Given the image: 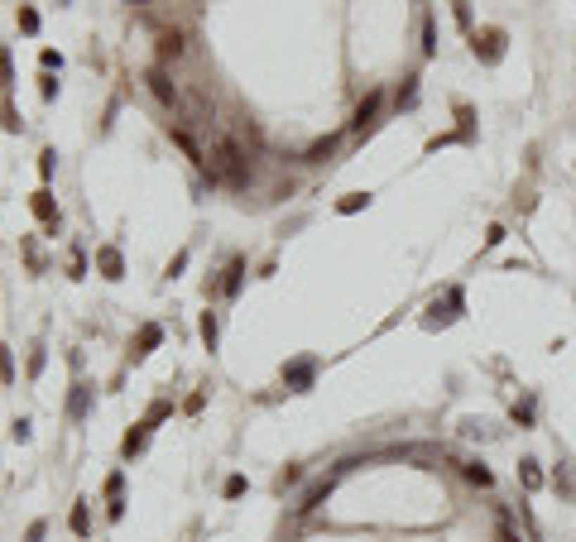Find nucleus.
I'll list each match as a JSON object with an SVG mask.
<instances>
[{
  "label": "nucleus",
  "mask_w": 576,
  "mask_h": 542,
  "mask_svg": "<svg viewBox=\"0 0 576 542\" xmlns=\"http://www.w3.org/2000/svg\"><path fill=\"white\" fill-rule=\"evenodd\" d=\"M380 106H384V91H370V96L356 106V120H351V125H356V130H370L375 115H380Z\"/></svg>",
  "instance_id": "10"
},
{
  "label": "nucleus",
  "mask_w": 576,
  "mask_h": 542,
  "mask_svg": "<svg viewBox=\"0 0 576 542\" xmlns=\"http://www.w3.org/2000/svg\"><path fill=\"white\" fill-rule=\"evenodd\" d=\"M466 480H471V485H480V489H490V485H494L490 465H480V461H471V465H466Z\"/></svg>",
  "instance_id": "18"
},
{
  "label": "nucleus",
  "mask_w": 576,
  "mask_h": 542,
  "mask_svg": "<svg viewBox=\"0 0 576 542\" xmlns=\"http://www.w3.org/2000/svg\"><path fill=\"white\" fill-rule=\"evenodd\" d=\"M312 380H317V360H293V365H283V384H288L293 394L312 389Z\"/></svg>",
  "instance_id": "3"
},
{
  "label": "nucleus",
  "mask_w": 576,
  "mask_h": 542,
  "mask_svg": "<svg viewBox=\"0 0 576 542\" xmlns=\"http://www.w3.org/2000/svg\"><path fill=\"white\" fill-rule=\"evenodd\" d=\"M15 86V67H10V53L0 49V91H10Z\"/></svg>",
  "instance_id": "19"
},
{
  "label": "nucleus",
  "mask_w": 576,
  "mask_h": 542,
  "mask_svg": "<svg viewBox=\"0 0 576 542\" xmlns=\"http://www.w3.org/2000/svg\"><path fill=\"white\" fill-rule=\"evenodd\" d=\"M144 82H149V91H154V96H159L164 106H173V110L183 106V91L173 86V77H168L164 67H154V72H149V77H144Z\"/></svg>",
  "instance_id": "4"
},
{
  "label": "nucleus",
  "mask_w": 576,
  "mask_h": 542,
  "mask_svg": "<svg viewBox=\"0 0 576 542\" xmlns=\"http://www.w3.org/2000/svg\"><path fill=\"white\" fill-rule=\"evenodd\" d=\"M39 82H44V101H53V96H58V77H53V72H44Z\"/></svg>",
  "instance_id": "32"
},
{
  "label": "nucleus",
  "mask_w": 576,
  "mask_h": 542,
  "mask_svg": "<svg viewBox=\"0 0 576 542\" xmlns=\"http://www.w3.org/2000/svg\"><path fill=\"white\" fill-rule=\"evenodd\" d=\"M39 63H44V72H63V53H53V49H44V53H39Z\"/></svg>",
  "instance_id": "28"
},
{
  "label": "nucleus",
  "mask_w": 576,
  "mask_h": 542,
  "mask_svg": "<svg viewBox=\"0 0 576 542\" xmlns=\"http://www.w3.org/2000/svg\"><path fill=\"white\" fill-rule=\"evenodd\" d=\"M53 163H58V154H53V149H44V154H39V173H44V183L53 178Z\"/></svg>",
  "instance_id": "26"
},
{
  "label": "nucleus",
  "mask_w": 576,
  "mask_h": 542,
  "mask_svg": "<svg viewBox=\"0 0 576 542\" xmlns=\"http://www.w3.org/2000/svg\"><path fill=\"white\" fill-rule=\"evenodd\" d=\"M461 307H466V293H461V288H452V293H447V307H433V317H428V326H437V322H456V317H461Z\"/></svg>",
  "instance_id": "6"
},
{
  "label": "nucleus",
  "mask_w": 576,
  "mask_h": 542,
  "mask_svg": "<svg viewBox=\"0 0 576 542\" xmlns=\"http://www.w3.org/2000/svg\"><path fill=\"white\" fill-rule=\"evenodd\" d=\"M120 494H125V475L115 470V475H110V480H106V499H120Z\"/></svg>",
  "instance_id": "29"
},
{
  "label": "nucleus",
  "mask_w": 576,
  "mask_h": 542,
  "mask_svg": "<svg viewBox=\"0 0 576 542\" xmlns=\"http://www.w3.org/2000/svg\"><path fill=\"white\" fill-rule=\"evenodd\" d=\"M159 341H164V326H159V322H144V326H139V336H135V351H130V355H135V360H144L149 351H159Z\"/></svg>",
  "instance_id": "7"
},
{
  "label": "nucleus",
  "mask_w": 576,
  "mask_h": 542,
  "mask_svg": "<svg viewBox=\"0 0 576 542\" xmlns=\"http://www.w3.org/2000/svg\"><path fill=\"white\" fill-rule=\"evenodd\" d=\"M29 207H34V217H39V221H44V226H49V231L58 235V202H53V192L39 188L34 197H29Z\"/></svg>",
  "instance_id": "5"
},
{
  "label": "nucleus",
  "mask_w": 576,
  "mask_h": 542,
  "mask_svg": "<svg viewBox=\"0 0 576 542\" xmlns=\"http://www.w3.org/2000/svg\"><path fill=\"white\" fill-rule=\"evenodd\" d=\"M44 360H49L44 346H34V355H29V380H39V375H44Z\"/></svg>",
  "instance_id": "24"
},
{
  "label": "nucleus",
  "mask_w": 576,
  "mask_h": 542,
  "mask_svg": "<svg viewBox=\"0 0 576 542\" xmlns=\"http://www.w3.org/2000/svg\"><path fill=\"white\" fill-rule=\"evenodd\" d=\"M418 77H409V86H399V106H413V96H418V86H413Z\"/></svg>",
  "instance_id": "33"
},
{
  "label": "nucleus",
  "mask_w": 576,
  "mask_h": 542,
  "mask_svg": "<svg viewBox=\"0 0 576 542\" xmlns=\"http://www.w3.org/2000/svg\"><path fill=\"white\" fill-rule=\"evenodd\" d=\"M499 542H523L519 533H514V528H509V518H504V514H499Z\"/></svg>",
  "instance_id": "31"
},
{
  "label": "nucleus",
  "mask_w": 576,
  "mask_h": 542,
  "mask_svg": "<svg viewBox=\"0 0 576 542\" xmlns=\"http://www.w3.org/2000/svg\"><path fill=\"white\" fill-rule=\"evenodd\" d=\"M44 533H49V523H44V518H34V523H29V533H25V542H44Z\"/></svg>",
  "instance_id": "30"
},
{
  "label": "nucleus",
  "mask_w": 576,
  "mask_h": 542,
  "mask_svg": "<svg viewBox=\"0 0 576 542\" xmlns=\"http://www.w3.org/2000/svg\"><path fill=\"white\" fill-rule=\"evenodd\" d=\"M20 29H25V34H39V10L20 5Z\"/></svg>",
  "instance_id": "22"
},
{
  "label": "nucleus",
  "mask_w": 576,
  "mask_h": 542,
  "mask_svg": "<svg viewBox=\"0 0 576 542\" xmlns=\"http://www.w3.org/2000/svg\"><path fill=\"white\" fill-rule=\"evenodd\" d=\"M331 149H336V139H322V144H312V149H307V163H327Z\"/></svg>",
  "instance_id": "20"
},
{
  "label": "nucleus",
  "mask_w": 576,
  "mask_h": 542,
  "mask_svg": "<svg viewBox=\"0 0 576 542\" xmlns=\"http://www.w3.org/2000/svg\"><path fill=\"white\" fill-rule=\"evenodd\" d=\"M15 380V365H10V346H0V384Z\"/></svg>",
  "instance_id": "25"
},
{
  "label": "nucleus",
  "mask_w": 576,
  "mask_h": 542,
  "mask_svg": "<svg viewBox=\"0 0 576 542\" xmlns=\"http://www.w3.org/2000/svg\"><path fill=\"white\" fill-rule=\"evenodd\" d=\"M331 485H336V475H322V480H312V485H307V494L298 499V514H312V509H317V504H322V499L331 494Z\"/></svg>",
  "instance_id": "8"
},
{
  "label": "nucleus",
  "mask_w": 576,
  "mask_h": 542,
  "mask_svg": "<svg viewBox=\"0 0 576 542\" xmlns=\"http://www.w3.org/2000/svg\"><path fill=\"white\" fill-rule=\"evenodd\" d=\"M504 44H509L504 29H475V34H471V49H475L480 63H499V58H504Z\"/></svg>",
  "instance_id": "2"
},
{
  "label": "nucleus",
  "mask_w": 576,
  "mask_h": 542,
  "mask_svg": "<svg viewBox=\"0 0 576 542\" xmlns=\"http://www.w3.org/2000/svg\"><path fill=\"white\" fill-rule=\"evenodd\" d=\"M221 494H226V499H241V494H245V475H231V480L221 485Z\"/></svg>",
  "instance_id": "23"
},
{
  "label": "nucleus",
  "mask_w": 576,
  "mask_h": 542,
  "mask_svg": "<svg viewBox=\"0 0 576 542\" xmlns=\"http://www.w3.org/2000/svg\"><path fill=\"white\" fill-rule=\"evenodd\" d=\"M68 523H72V533H77V538H87V533H91V509H87V499H77V504H72V518H68Z\"/></svg>",
  "instance_id": "15"
},
{
  "label": "nucleus",
  "mask_w": 576,
  "mask_h": 542,
  "mask_svg": "<svg viewBox=\"0 0 576 542\" xmlns=\"http://www.w3.org/2000/svg\"><path fill=\"white\" fill-rule=\"evenodd\" d=\"M207 173H212V183H226V188H245V178H250L245 149H241L236 139H221L217 154H212V163H207Z\"/></svg>",
  "instance_id": "1"
},
{
  "label": "nucleus",
  "mask_w": 576,
  "mask_h": 542,
  "mask_svg": "<svg viewBox=\"0 0 576 542\" xmlns=\"http://www.w3.org/2000/svg\"><path fill=\"white\" fill-rule=\"evenodd\" d=\"M164 418H168V404H154V408H149V418H144V422H164Z\"/></svg>",
  "instance_id": "34"
},
{
  "label": "nucleus",
  "mask_w": 576,
  "mask_h": 542,
  "mask_svg": "<svg viewBox=\"0 0 576 542\" xmlns=\"http://www.w3.org/2000/svg\"><path fill=\"white\" fill-rule=\"evenodd\" d=\"M241 283H245V259H231V264H226V273H221V298H236V293H241Z\"/></svg>",
  "instance_id": "9"
},
{
  "label": "nucleus",
  "mask_w": 576,
  "mask_h": 542,
  "mask_svg": "<svg viewBox=\"0 0 576 542\" xmlns=\"http://www.w3.org/2000/svg\"><path fill=\"white\" fill-rule=\"evenodd\" d=\"M202 341H207V351H217V341H221V322H217V312H207V317H202Z\"/></svg>",
  "instance_id": "17"
},
{
  "label": "nucleus",
  "mask_w": 576,
  "mask_h": 542,
  "mask_svg": "<svg viewBox=\"0 0 576 542\" xmlns=\"http://www.w3.org/2000/svg\"><path fill=\"white\" fill-rule=\"evenodd\" d=\"M514 422H519V427H533V399L514 404Z\"/></svg>",
  "instance_id": "21"
},
{
  "label": "nucleus",
  "mask_w": 576,
  "mask_h": 542,
  "mask_svg": "<svg viewBox=\"0 0 576 542\" xmlns=\"http://www.w3.org/2000/svg\"><path fill=\"white\" fill-rule=\"evenodd\" d=\"M96 264H101L106 278H120V273H125V259H120V250H115V245H101V250H96Z\"/></svg>",
  "instance_id": "11"
},
{
  "label": "nucleus",
  "mask_w": 576,
  "mask_h": 542,
  "mask_svg": "<svg viewBox=\"0 0 576 542\" xmlns=\"http://www.w3.org/2000/svg\"><path fill=\"white\" fill-rule=\"evenodd\" d=\"M519 480H523L528 494H538V489H543V470H538V461H519Z\"/></svg>",
  "instance_id": "14"
},
{
  "label": "nucleus",
  "mask_w": 576,
  "mask_h": 542,
  "mask_svg": "<svg viewBox=\"0 0 576 542\" xmlns=\"http://www.w3.org/2000/svg\"><path fill=\"white\" fill-rule=\"evenodd\" d=\"M360 207H370V192H346V197L336 202V212H341V217H351V212H360Z\"/></svg>",
  "instance_id": "16"
},
{
  "label": "nucleus",
  "mask_w": 576,
  "mask_h": 542,
  "mask_svg": "<svg viewBox=\"0 0 576 542\" xmlns=\"http://www.w3.org/2000/svg\"><path fill=\"white\" fill-rule=\"evenodd\" d=\"M149 427H154V422H139V427H130V432H125V441H120V451H125V456H139V451H144V441H149Z\"/></svg>",
  "instance_id": "12"
},
{
  "label": "nucleus",
  "mask_w": 576,
  "mask_h": 542,
  "mask_svg": "<svg viewBox=\"0 0 576 542\" xmlns=\"http://www.w3.org/2000/svg\"><path fill=\"white\" fill-rule=\"evenodd\" d=\"M87 404H91V384H77V389H72V404H68L72 422H82L87 418Z\"/></svg>",
  "instance_id": "13"
},
{
  "label": "nucleus",
  "mask_w": 576,
  "mask_h": 542,
  "mask_svg": "<svg viewBox=\"0 0 576 542\" xmlns=\"http://www.w3.org/2000/svg\"><path fill=\"white\" fill-rule=\"evenodd\" d=\"M183 53V34H164V58H178Z\"/></svg>",
  "instance_id": "27"
}]
</instances>
